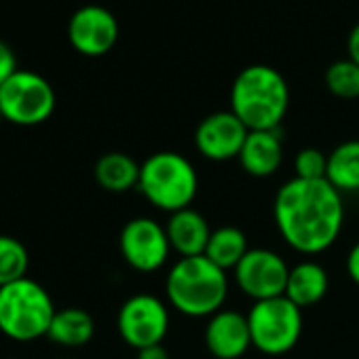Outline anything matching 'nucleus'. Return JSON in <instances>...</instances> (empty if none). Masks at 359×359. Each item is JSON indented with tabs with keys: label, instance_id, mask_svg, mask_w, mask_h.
<instances>
[{
	"label": "nucleus",
	"instance_id": "obj_1",
	"mask_svg": "<svg viewBox=\"0 0 359 359\" xmlns=\"http://www.w3.org/2000/svg\"><path fill=\"white\" fill-rule=\"evenodd\" d=\"M273 218L292 250L315 256L330 250L342 231V195L327 180L292 177L275 195Z\"/></svg>",
	"mask_w": 359,
	"mask_h": 359
},
{
	"label": "nucleus",
	"instance_id": "obj_2",
	"mask_svg": "<svg viewBox=\"0 0 359 359\" xmlns=\"http://www.w3.org/2000/svg\"><path fill=\"white\" fill-rule=\"evenodd\" d=\"M290 108V87L283 74L266 64L243 68L231 87V112L250 131L279 129Z\"/></svg>",
	"mask_w": 359,
	"mask_h": 359
},
{
	"label": "nucleus",
	"instance_id": "obj_3",
	"mask_svg": "<svg viewBox=\"0 0 359 359\" xmlns=\"http://www.w3.org/2000/svg\"><path fill=\"white\" fill-rule=\"evenodd\" d=\"M169 304L187 317H212L229 298V275L205 256L180 258L167 273Z\"/></svg>",
	"mask_w": 359,
	"mask_h": 359
},
{
	"label": "nucleus",
	"instance_id": "obj_4",
	"mask_svg": "<svg viewBox=\"0 0 359 359\" xmlns=\"http://www.w3.org/2000/svg\"><path fill=\"white\" fill-rule=\"evenodd\" d=\"M137 191L156 210L173 214L191 208L199 191V175L184 154L163 150L140 165Z\"/></svg>",
	"mask_w": 359,
	"mask_h": 359
},
{
	"label": "nucleus",
	"instance_id": "obj_5",
	"mask_svg": "<svg viewBox=\"0 0 359 359\" xmlns=\"http://www.w3.org/2000/svg\"><path fill=\"white\" fill-rule=\"evenodd\" d=\"M55 311L49 292L30 277L0 287V332L11 340L32 342L47 336Z\"/></svg>",
	"mask_w": 359,
	"mask_h": 359
},
{
	"label": "nucleus",
	"instance_id": "obj_6",
	"mask_svg": "<svg viewBox=\"0 0 359 359\" xmlns=\"http://www.w3.org/2000/svg\"><path fill=\"white\" fill-rule=\"evenodd\" d=\"M252 346L277 357L290 353L302 336V309L287 296L258 300L248 313Z\"/></svg>",
	"mask_w": 359,
	"mask_h": 359
},
{
	"label": "nucleus",
	"instance_id": "obj_7",
	"mask_svg": "<svg viewBox=\"0 0 359 359\" xmlns=\"http://www.w3.org/2000/svg\"><path fill=\"white\" fill-rule=\"evenodd\" d=\"M55 110V91L51 83L30 70H18L0 87V112L5 121L22 127L45 123Z\"/></svg>",
	"mask_w": 359,
	"mask_h": 359
},
{
	"label": "nucleus",
	"instance_id": "obj_8",
	"mask_svg": "<svg viewBox=\"0 0 359 359\" xmlns=\"http://www.w3.org/2000/svg\"><path fill=\"white\" fill-rule=\"evenodd\" d=\"M116 327L121 338L135 351L163 344L169 332V309L152 294H135L123 302Z\"/></svg>",
	"mask_w": 359,
	"mask_h": 359
},
{
	"label": "nucleus",
	"instance_id": "obj_9",
	"mask_svg": "<svg viewBox=\"0 0 359 359\" xmlns=\"http://www.w3.org/2000/svg\"><path fill=\"white\" fill-rule=\"evenodd\" d=\"M239 290L254 302L285 296L290 277L287 262L273 250L256 248L250 250L233 271Z\"/></svg>",
	"mask_w": 359,
	"mask_h": 359
},
{
	"label": "nucleus",
	"instance_id": "obj_10",
	"mask_svg": "<svg viewBox=\"0 0 359 359\" xmlns=\"http://www.w3.org/2000/svg\"><path fill=\"white\" fill-rule=\"evenodd\" d=\"M121 256L137 273H154L169 260L171 245L165 226L152 218L129 220L118 237Z\"/></svg>",
	"mask_w": 359,
	"mask_h": 359
},
{
	"label": "nucleus",
	"instance_id": "obj_11",
	"mask_svg": "<svg viewBox=\"0 0 359 359\" xmlns=\"http://www.w3.org/2000/svg\"><path fill=\"white\" fill-rule=\"evenodd\" d=\"M68 41L87 57L106 55L118 41V22L106 7H81L68 22Z\"/></svg>",
	"mask_w": 359,
	"mask_h": 359
},
{
	"label": "nucleus",
	"instance_id": "obj_12",
	"mask_svg": "<svg viewBox=\"0 0 359 359\" xmlns=\"http://www.w3.org/2000/svg\"><path fill=\"white\" fill-rule=\"evenodd\" d=\"M250 129L231 112H214L205 116L195 131V146L199 154L210 161H231L239 158V152L248 140Z\"/></svg>",
	"mask_w": 359,
	"mask_h": 359
},
{
	"label": "nucleus",
	"instance_id": "obj_13",
	"mask_svg": "<svg viewBox=\"0 0 359 359\" xmlns=\"http://www.w3.org/2000/svg\"><path fill=\"white\" fill-rule=\"evenodd\" d=\"M205 346L216 359H241L252 346L248 315L231 309L214 313L205 323Z\"/></svg>",
	"mask_w": 359,
	"mask_h": 359
},
{
	"label": "nucleus",
	"instance_id": "obj_14",
	"mask_svg": "<svg viewBox=\"0 0 359 359\" xmlns=\"http://www.w3.org/2000/svg\"><path fill=\"white\" fill-rule=\"evenodd\" d=\"M165 231L171 252L180 254V258L203 256L212 237L210 222L205 220L203 214H199L193 208L169 214Z\"/></svg>",
	"mask_w": 359,
	"mask_h": 359
},
{
	"label": "nucleus",
	"instance_id": "obj_15",
	"mask_svg": "<svg viewBox=\"0 0 359 359\" xmlns=\"http://www.w3.org/2000/svg\"><path fill=\"white\" fill-rule=\"evenodd\" d=\"M281 161L283 144L277 129L248 133V140L239 152V163L245 173L252 177H269L281 167Z\"/></svg>",
	"mask_w": 359,
	"mask_h": 359
},
{
	"label": "nucleus",
	"instance_id": "obj_16",
	"mask_svg": "<svg viewBox=\"0 0 359 359\" xmlns=\"http://www.w3.org/2000/svg\"><path fill=\"white\" fill-rule=\"evenodd\" d=\"M327 287H330L327 271L319 262L304 260L290 269L285 296L296 306L306 309V306H313L319 300H323V296L327 294Z\"/></svg>",
	"mask_w": 359,
	"mask_h": 359
},
{
	"label": "nucleus",
	"instance_id": "obj_17",
	"mask_svg": "<svg viewBox=\"0 0 359 359\" xmlns=\"http://www.w3.org/2000/svg\"><path fill=\"white\" fill-rule=\"evenodd\" d=\"M93 334H95L93 317L85 309H79V306H68V309L55 311L53 321L47 332V336L55 344L68 346V348L85 346L87 342H91Z\"/></svg>",
	"mask_w": 359,
	"mask_h": 359
},
{
	"label": "nucleus",
	"instance_id": "obj_18",
	"mask_svg": "<svg viewBox=\"0 0 359 359\" xmlns=\"http://www.w3.org/2000/svg\"><path fill=\"white\" fill-rule=\"evenodd\" d=\"M95 180L108 193H127L140 182V165L125 152H108L95 163Z\"/></svg>",
	"mask_w": 359,
	"mask_h": 359
},
{
	"label": "nucleus",
	"instance_id": "obj_19",
	"mask_svg": "<svg viewBox=\"0 0 359 359\" xmlns=\"http://www.w3.org/2000/svg\"><path fill=\"white\" fill-rule=\"evenodd\" d=\"M325 180L340 195L359 191V140H346L327 154Z\"/></svg>",
	"mask_w": 359,
	"mask_h": 359
},
{
	"label": "nucleus",
	"instance_id": "obj_20",
	"mask_svg": "<svg viewBox=\"0 0 359 359\" xmlns=\"http://www.w3.org/2000/svg\"><path fill=\"white\" fill-rule=\"evenodd\" d=\"M250 252L248 237L237 226H220L212 231L205 258H210L216 266L224 271H235V266L241 262V258Z\"/></svg>",
	"mask_w": 359,
	"mask_h": 359
},
{
	"label": "nucleus",
	"instance_id": "obj_21",
	"mask_svg": "<svg viewBox=\"0 0 359 359\" xmlns=\"http://www.w3.org/2000/svg\"><path fill=\"white\" fill-rule=\"evenodd\" d=\"M30 254L26 245L9 235H0V287L28 277Z\"/></svg>",
	"mask_w": 359,
	"mask_h": 359
},
{
	"label": "nucleus",
	"instance_id": "obj_22",
	"mask_svg": "<svg viewBox=\"0 0 359 359\" xmlns=\"http://www.w3.org/2000/svg\"><path fill=\"white\" fill-rule=\"evenodd\" d=\"M325 87L334 97L357 100L359 97V66L355 62L338 60L325 70Z\"/></svg>",
	"mask_w": 359,
	"mask_h": 359
},
{
	"label": "nucleus",
	"instance_id": "obj_23",
	"mask_svg": "<svg viewBox=\"0 0 359 359\" xmlns=\"http://www.w3.org/2000/svg\"><path fill=\"white\" fill-rule=\"evenodd\" d=\"M296 177L302 180H325L327 171V154L319 148H302L294 158Z\"/></svg>",
	"mask_w": 359,
	"mask_h": 359
},
{
	"label": "nucleus",
	"instance_id": "obj_24",
	"mask_svg": "<svg viewBox=\"0 0 359 359\" xmlns=\"http://www.w3.org/2000/svg\"><path fill=\"white\" fill-rule=\"evenodd\" d=\"M18 57L9 43L0 41V87H3L18 72Z\"/></svg>",
	"mask_w": 359,
	"mask_h": 359
},
{
	"label": "nucleus",
	"instance_id": "obj_25",
	"mask_svg": "<svg viewBox=\"0 0 359 359\" xmlns=\"http://www.w3.org/2000/svg\"><path fill=\"white\" fill-rule=\"evenodd\" d=\"M346 275L355 285H359V241L346 254Z\"/></svg>",
	"mask_w": 359,
	"mask_h": 359
},
{
	"label": "nucleus",
	"instance_id": "obj_26",
	"mask_svg": "<svg viewBox=\"0 0 359 359\" xmlns=\"http://www.w3.org/2000/svg\"><path fill=\"white\" fill-rule=\"evenodd\" d=\"M346 53H348V60L355 62L359 66V24H355L348 32V39H346Z\"/></svg>",
	"mask_w": 359,
	"mask_h": 359
},
{
	"label": "nucleus",
	"instance_id": "obj_27",
	"mask_svg": "<svg viewBox=\"0 0 359 359\" xmlns=\"http://www.w3.org/2000/svg\"><path fill=\"white\" fill-rule=\"evenodd\" d=\"M137 359H169V353L163 344H152L137 351Z\"/></svg>",
	"mask_w": 359,
	"mask_h": 359
},
{
	"label": "nucleus",
	"instance_id": "obj_28",
	"mask_svg": "<svg viewBox=\"0 0 359 359\" xmlns=\"http://www.w3.org/2000/svg\"><path fill=\"white\" fill-rule=\"evenodd\" d=\"M5 121V116H3V112H0V123H3Z\"/></svg>",
	"mask_w": 359,
	"mask_h": 359
}]
</instances>
